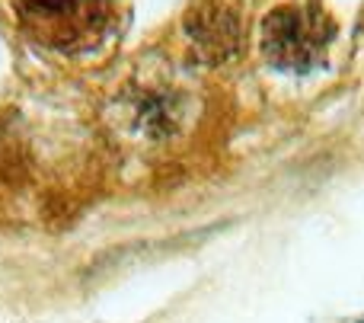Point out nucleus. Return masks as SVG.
I'll list each match as a JSON object with an SVG mask.
<instances>
[{"label":"nucleus","mask_w":364,"mask_h":323,"mask_svg":"<svg viewBox=\"0 0 364 323\" xmlns=\"http://www.w3.org/2000/svg\"><path fill=\"white\" fill-rule=\"evenodd\" d=\"M23 32L58 55H80L106 38L112 0H10Z\"/></svg>","instance_id":"nucleus-1"},{"label":"nucleus","mask_w":364,"mask_h":323,"mask_svg":"<svg viewBox=\"0 0 364 323\" xmlns=\"http://www.w3.org/2000/svg\"><path fill=\"white\" fill-rule=\"evenodd\" d=\"M333 32H336L333 19L320 4L278 6L262 23V55L275 68L310 70L326 55Z\"/></svg>","instance_id":"nucleus-2"},{"label":"nucleus","mask_w":364,"mask_h":323,"mask_svg":"<svg viewBox=\"0 0 364 323\" xmlns=\"http://www.w3.org/2000/svg\"><path fill=\"white\" fill-rule=\"evenodd\" d=\"M186 38L205 64L230 61L240 48V19L220 0H201L186 13Z\"/></svg>","instance_id":"nucleus-3"}]
</instances>
